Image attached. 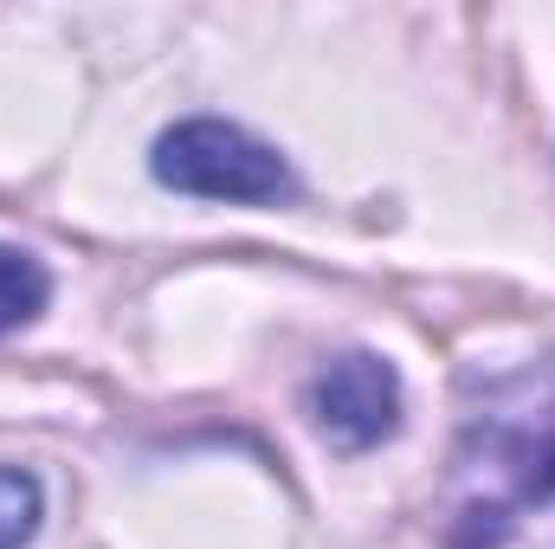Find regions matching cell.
<instances>
[{
	"instance_id": "3957f363",
	"label": "cell",
	"mask_w": 555,
	"mask_h": 549,
	"mask_svg": "<svg viewBox=\"0 0 555 549\" xmlns=\"http://www.w3.org/2000/svg\"><path fill=\"white\" fill-rule=\"evenodd\" d=\"M304 413H310V433L323 446L375 452L382 439L401 433V413H408L401 369L388 356H375V349H343L304 382Z\"/></svg>"
},
{
	"instance_id": "6da1fadb",
	"label": "cell",
	"mask_w": 555,
	"mask_h": 549,
	"mask_svg": "<svg viewBox=\"0 0 555 549\" xmlns=\"http://www.w3.org/2000/svg\"><path fill=\"white\" fill-rule=\"evenodd\" d=\"M439 518L446 549H555V356L485 382Z\"/></svg>"
},
{
	"instance_id": "5b68a950",
	"label": "cell",
	"mask_w": 555,
	"mask_h": 549,
	"mask_svg": "<svg viewBox=\"0 0 555 549\" xmlns=\"http://www.w3.org/2000/svg\"><path fill=\"white\" fill-rule=\"evenodd\" d=\"M46 524V485L26 465H0V549H26Z\"/></svg>"
},
{
	"instance_id": "7a4b0ae2",
	"label": "cell",
	"mask_w": 555,
	"mask_h": 549,
	"mask_svg": "<svg viewBox=\"0 0 555 549\" xmlns=\"http://www.w3.org/2000/svg\"><path fill=\"white\" fill-rule=\"evenodd\" d=\"M149 175L175 194L194 201H227V207H278L297 194V175L284 149L233 117H181L149 149Z\"/></svg>"
},
{
	"instance_id": "277c9868",
	"label": "cell",
	"mask_w": 555,
	"mask_h": 549,
	"mask_svg": "<svg viewBox=\"0 0 555 549\" xmlns=\"http://www.w3.org/2000/svg\"><path fill=\"white\" fill-rule=\"evenodd\" d=\"M46 304H52V272H46L33 253L0 246V336H13V330L39 323V317H46Z\"/></svg>"
}]
</instances>
